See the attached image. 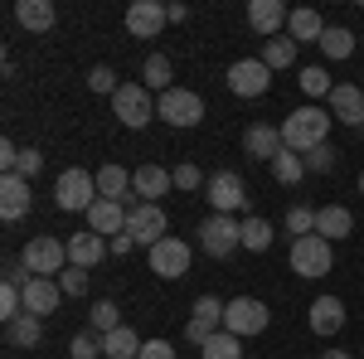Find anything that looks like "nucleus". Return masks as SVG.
<instances>
[{
	"instance_id": "obj_46",
	"label": "nucleus",
	"mask_w": 364,
	"mask_h": 359,
	"mask_svg": "<svg viewBox=\"0 0 364 359\" xmlns=\"http://www.w3.org/2000/svg\"><path fill=\"white\" fill-rule=\"evenodd\" d=\"M15 156H20V146L15 141H0V166H5V175L15 170Z\"/></svg>"
},
{
	"instance_id": "obj_3",
	"label": "nucleus",
	"mask_w": 364,
	"mask_h": 359,
	"mask_svg": "<svg viewBox=\"0 0 364 359\" xmlns=\"http://www.w3.org/2000/svg\"><path fill=\"white\" fill-rule=\"evenodd\" d=\"M20 262H25L29 277H58L63 267H68V243L39 233V238H29L25 248H20Z\"/></svg>"
},
{
	"instance_id": "obj_31",
	"label": "nucleus",
	"mask_w": 364,
	"mask_h": 359,
	"mask_svg": "<svg viewBox=\"0 0 364 359\" xmlns=\"http://www.w3.org/2000/svg\"><path fill=\"white\" fill-rule=\"evenodd\" d=\"M141 83L151 87V92H170V58L151 54L146 63H141Z\"/></svg>"
},
{
	"instance_id": "obj_24",
	"label": "nucleus",
	"mask_w": 364,
	"mask_h": 359,
	"mask_svg": "<svg viewBox=\"0 0 364 359\" xmlns=\"http://www.w3.org/2000/svg\"><path fill=\"white\" fill-rule=\"evenodd\" d=\"M97 194L102 199H122V204H141L136 194H132V170H122V166L97 170Z\"/></svg>"
},
{
	"instance_id": "obj_13",
	"label": "nucleus",
	"mask_w": 364,
	"mask_h": 359,
	"mask_svg": "<svg viewBox=\"0 0 364 359\" xmlns=\"http://www.w3.org/2000/svg\"><path fill=\"white\" fill-rule=\"evenodd\" d=\"M127 214H132V204H122V199H97L83 219H87V233H97V238L112 243L117 233H127Z\"/></svg>"
},
{
	"instance_id": "obj_49",
	"label": "nucleus",
	"mask_w": 364,
	"mask_h": 359,
	"mask_svg": "<svg viewBox=\"0 0 364 359\" xmlns=\"http://www.w3.org/2000/svg\"><path fill=\"white\" fill-rule=\"evenodd\" d=\"M321 359H350V355H345V350H326Z\"/></svg>"
},
{
	"instance_id": "obj_35",
	"label": "nucleus",
	"mask_w": 364,
	"mask_h": 359,
	"mask_svg": "<svg viewBox=\"0 0 364 359\" xmlns=\"http://www.w3.org/2000/svg\"><path fill=\"white\" fill-rule=\"evenodd\" d=\"M243 248L248 252H267L272 248V223L267 219H243Z\"/></svg>"
},
{
	"instance_id": "obj_7",
	"label": "nucleus",
	"mask_w": 364,
	"mask_h": 359,
	"mask_svg": "<svg viewBox=\"0 0 364 359\" xmlns=\"http://www.w3.org/2000/svg\"><path fill=\"white\" fill-rule=\"evenodd\" d=\"M156 117H166L170 127H199L204 122V97L199 92H190V87H170V92H161L156 97Z\"/></svg>"
},
{
	"instance_id": "obj_2",
	"label": "nucleus",
	"mask_w": 364,
	"mask_h": 359,
	"mask_svg": "<svg viewBox=\"0 0 364 359\" xmlns=\"http://www.w3.org/2000/svg\"><path fill=\"white\" fill-rule=\"evenodd\" d=\"M102 194H97V175H87V170H63L54 185V204L63 209V214H87L92 204H97Z\"/></svg>"
},
{
	"instance_id": "obj_22",
	"label": "nucleus",
	"mask_w": 364,
	"mask_h": 359,
	"mask_svg": "<svg viewBox=\"0 0 364 359\" xmlns=\"http://www.w3.org/2000/svg\"><path fill=\"white\" fill-rule=\"evenodd\" d=\"M345 326V301L340 296H316L311 301V331L316 335H340Z\"/></svg>"
},
{
	"instance_id": "obj_1",
	"label": "nucleus",
	"mask_w": 364,
	"mask_h": 359,
	"mask_svg": "<svg viewBox=\"0 0 364 359\" xmlns=\"http://www.w3.org/2000/svg\"><path fill=\"white\" fill-rule=\"evenodd\" d=\"M331 122H336V117H326L321 107H296L287 122H282V146L311 156L316 146H326V141H331Z\"/></svg>"
},
{
	"instance_id": "obj_48",
	"label": "nucleus",
	"mask_w": 364,
	"mask_h": 359,
	"mask_svg": "<svg viewBox=\"0 0 364 359\" xmlns=\"http://www.w3.org/2000/svg\"><path fill=\"white\" fill-rule=\"evenodd\" d=\"M166 20L170 25H185L190 20V5H166Z\"/></svg>"
},
{
	"instance_id": "obj_30",
	"label": "nucleus",
	"mask_w": 364,
	"mask_h": 359,
	"mask_svg": "<svg viewBox=\"0 0 364 359\" xmlns=\"http://www.w3.org/2000/svg\"><path fill=\"white\" fill-rule=\"evenodd\" d=\"M321 54L326 58H350L355 54V34L345 25H326V34H321Z\"/></svg>"
},
{
	"instance_id": "obj_41",
	"label": "nucleus",
	"mask_w": 364,
	"mask_h": 359,
	"mask_svg": "<svg viewBox=\"0 0 364 359\" xmlns=\"http://www.w3.org/2000/svg\"><path fill=\"white\" fill-rule=\"evenodd\" d=\"M39 166H44V156L29 146V151H20V156H15V170H10V175H20V180H34V175H39Z\"/></svg>"
},
{
	"instance_id": "obj_19",
	"label": "nucleus",
	"mask_w": 364,
	"mask_h": 359,
	"mask_svg": "<svg viewBox=\"0 0 364 359\" xmlns=\"http://www.w3.org/2000/svg\"><path fill=\"white\" fill-rule=\"evenodd\" d=\"M316 233H321L326 243L350 238V233H355V214H350L345 204H326V209H316Z\"/></svg>"
},
{
	"instance_id": "obj_29",
	"label": "nucleus",
	"mask_w": 364,
	"mask_h": 359,
	"mask_svg": "<svg viewBox=\"0 0 364 359\" xmlns=\"http://www.w3.org/2000/svg\"><path fill=\"white\" fill-rule=\"evenodd\" d=\"M301 175H306V156L301 151H282L272 161V180L277 185H301Z\"/></svg>"
},
{
	"instance_id": "obj_33",
	"label": "nucleus",
	"mask_w": 364,
	"mask_h": 359,
	"mask_svg": "<svg viewBox=\"0 0 364 359\" xmlns=\"http://www.w3.org/2000/svg\"><path fill=\"white\" fill-rule=\"evenodd\" d=\"M262 63L267 68H291L296 63V39H267L262 44Z\"/></svg>"
},
{
	"instance_id": "obj_39",
	"label": "nucleus",
	"mask_w": 364,
	"mask_h": 359,
	"mask_svg": "<svg viewBox=\"0 0 364 359\" xmlns=\"http://www.w3.org/2000/svg\"><path fill=\"white\" fill-rule=\"evenodd\" d=\"M170 175H175V190H199V185H209V180H204V175H199V166H190V161H180V166L170 170Z\"/></svg>"
},
{
	"instance_id": "obj_4",
	"label": "nucleus",
	"mask_w": 364,
	"mask_h": 359,
	"mask_svg": "<svg viewBox=\"0 0 364 359\" xmlns=\"http://www.w3.org/2000/svg\"><path fill=\"white\" fill-rule=\"evenodd\" d=\"M199 248L209 252V257H233V252L243 248V223L233 219V214H209V219L199 223Z\"/></svg>"
},
{
	"instance_id": "obj_45",
	"label": "nucleus",
	"mask_w": 364,
	"mask_h": 359,
	"mask_svg": "<svg viewBox=\"0 0 364 359\" xmlns=\"http://www.w3.org/2000/svg\"><path fill=\"white\" fill-rule=\"evenodd\" d=\"M136 359H175V345L170 340H146Z\"/></svg>"
},
{
	"instance_id": "obj_17",
	"label": "nucleus",
	"mask_w": 364,
	"mask_h": 359,
	"mask_svg": "<svg viewBox=\"0 0 364 359\" xmlns=\"http://www.w3.org/2000/svg\"><path fill=\"white\" fill-rule=\"evenodd\" d=\"M29 204H34V194H29V180H20V175H5V180H0V219H5V223L25 219Z\"/></svg>"
},
{
	"instance_id": "obj_16",
	"label": "nucleus",
	"mask_w": 364,
	"mask_h": 359,
	"mask_svg": "<svg viewBox=\"0 0 364 359\" xmlns=\"http://www.w3.org/2000/svg\"><path fill=\"white\" fill-rule=\"evenodd\" d=\"M243 151H248L252 161H267V166H272L282 151H287V146H282V127H267V122L248 127V132H243Z\"/></svg>"
},
{
	"instance_id": "obj_6",
	"label": "nucleus",
	"mask_w": 364,
	"mask_h": 359,
	"mask_svg": "<svg viewBox=\"0 0 364 359\" xmlns=\"http://www.w3.org/2000/svg\"><path fill=\"white\" fill-rule=\"evenodd\" d=\"M267 321H272V311L257 301V296H233V301L224 306V331L238 335V340L262 335V331H267Z\"/></svg>"
},
{
	"instance_id": "obj_20",
	"label": "nucleus",
	"mask_w": 364,
	"mask_h": 359,
	"mask_svg": "<svg viewBox=\"0 0 364 359\" xmlns=\"http://www.w3.org/2000/svg\"><path fill=\"white\" fill-rule=\"evenodd\" d=\"M102 257H107V238H97V233H73V238H68V262H73V267L92 272Z\"/></svg>"
},
{
	"instance_id": "obj_51",
	"label": "nucleus",
	"mask_w": 364,
	"mask_h": 359,
	"mask_svg": "<svg viewBox=\"0 0 364 359\" xmlns=\"http://www.w3.org/2000/svg\"><path fill=\"white\" fill-rule=\"evenodd\" d=\"M360 44H364V39H360Z\"/></svg>"
},
{
	"instance_id": "obj_15",
	"label": "nucleus",
	"mask_w": 364,
	"mask_h": 359,
	"mask_svg": "<svg viewBox=\"0 0 364 359\" xmlns=\"http://www.w3.org/2000/svg\"><path fill=\"white\" fill-rule=\"evenodd\" d=\"M58 301H63V286H58V277H29L25 282V311L29 316H49V311H58Z\"/></svg>"
},
{
	"instance_id": "obj_36",
	"label": "nucleus",
	"mask_w": 364,
	"mask_h": 359,
	"mask_svg": "<svg viewBox=\"0 0 364 359\" xmlns=\"http://www.w3.org/2000/svg\"><path fill=\"white\" fill-rule=\"evenodd\" d=\"M296 83H301L306 97H331V92H336V83H331V73H326V68H301V78H296Z\"/></svg>"
},
{
	"instance_id": "obj_11",
	"label": "nucleus",
	"mask_w": 364,
	"mask_h": 359,
	"mask_svg": "<svg viewBox=\"0 0 364 359\" xmlns=\"http://www.w3.org/2000/svg\"><path fill=\"white\" fill-rule=\"evenodd\" d=\"M146 262H151V272H156V277L175 282V277L190 272V243H185V238H161L156 248L146 252Z\"/></svg>"
},
{
	"instance_id": "obj_14",
	"label": "nucleus",
	"mask_w": 364,
	"mask_h": 359,
	"mask_svg": "<svg viewBox=\"0 0 364 359\" xmlns=\"http://www.w3.org/2000/svg\"><path fill=\"white\" fill-rule=\"evenodd\" d=\"M166 25L170 20H166V5H161V0H136V5L127 10V34H132V39H156Z\"/></svg>"
},
{
	"instance_id": "obj_18",
	"label": "nucleus",
	"mask_w": 364,
	"mask_h": 359,
	"mask_svg": "<svg viewBox=\"0 0 364 359\" xmlns=\"http://www.w3.org/2000/svg\"><path fill=\"white\" fill-rule=\"evenodd\" d=\"M170 185H175V175H170L166 166H141V170H132V194H136L141 204H156Z\"/></svg>"
},
{
	"instance_id": "obj_40",
	"label": "nucleus",
	"mask_w": 364,
	"mask_h": 359,
	"mask_svg": "<svg viewBox=\"0 0 364 359\" xmlns=\"http://www.w3.org/2000/svg\"><path fill=\"white\" fill-rule=\"evenodd\" d=\"M219 331H224V326H214V321H204V316H190V321H185V340H190V345H204L209 335H219Z\"/></svg>"
},
{
	"instance_id": "obj_42",
	"label": "nucleus",
	"mask_w": 364,
	"mask_h": 359,
	"mask_svg": "<svg viewBox=\"0 0 364 359\" xmlns=\"http://www.w3.org/2000/svg\"><path fill=\"white\" fill-rule=\"evenodd\" d=\"M87 87H92V92H112V97H117V87H122V83H117V73L107 68V63H97V68L87 73Z\"/></svg>"
},
{
	"instance_id": "obj_25",
	"label": "nucleus",
	"mask_w": 364,
	"mask_h": 359,
	"mask_svg": "<svg viewBox=\"0 0 364 359\" xmlns=\"http://www.w3.org/2000/svg\"><path fill=\"white\" fill-rule=\"evenodd\" d=\"M15 20L25 29H34V34H44V29H54L58 10H54V0H20L15 5Z\"/></svg>"
},
{
	"instance_id": "obj_9",
	"label": "nucleus",
	"mask_w": 364,
	"mask_h": 359,
	"mask_svg": "<svg viewBox=\"0 0 364 359\" xmlns=\"http://www.w3.org/2000/svg\"><path fill=\"white\" fill-rule=\"evenodd\" d=\"M228 92L233 97H262L267 87H272V68L262 63V58H238L233 68H228Z\"/></svg>"
},
{
	"instance_id": "obj_44",
	"label": "nucleus",
	"mask_w": 364,
	"mask_h": 359,
	"mask_svg": "<svg viewBox=\"0 0 364 359\" xmlns=\"http://www.w3.org/2000/svg\"><path fill=\"white\" fill-rule=\"evenodd\" d=\"M306 170H336V146L326 141V146H316L306 156Z\"/></svg>"
},
{
	"instance_id": "obj_28",
	"label": "nucleus",
	"mask_w": 364,
	"mask_h": 359,
	"mask_svg": "<svg viewBox=\"0 0 364 359\" xmlns=\"http://www.w3.org/2000/svg\"><path fill=\"white\" fill-rule=\"evenodd\" d=\"M5 340H10L15 350H29V345H39V340H44V321L25 311L20 321H10V326H5Z\"/></svg>"
},
{
	"instance_id": "obj_23",
	"label": "nucleus",
	"mask_w": 364,
	"mask_h": 359,
	"mask_svg": "<svg viewBox=\"0 0 364 359\" xmlns=\"http://www.w3.org/2000/svg\"><path fill=\"white\" fill-rule=\"evenodd\" d=\"M287 20H291V10H287L282 0H252L248 5V25L257 29V34H277Z\"/></svg>"
},
{
	"instance_id": "obj_21",
	"label": "nucleus",
	"mask_w": 364,
	"mask_h": 359,
	"mask_svg": "<svg viewBox=\"0 0 364 359\" xmlns=\"http://www.w3.org/2000/svg\"><path fill=\"white\" fill-rule=\"evenodd\" d=\"M331 112H336L345 127H364V92L355 83H336V92H331Z\"/></svg>"
},
{
	"instance_id": "obj_43",
	"label": "nucleus",
	"mask_w": 364,
	"mask_h": 359,
	"mask_svg": "<svg viewBox=\"0 0 364 359\" xmlns=\"http://www.w3.org/2000/svg\"><path fill=\"white\" fill-rule=\"evenodd\" d=\"M58 286H63V296H83L87 291V272L83 267H68V272H58Z\"/></svg>"
},
{
	"instance_id": "obj_38",
	"label": "nucleus",
	"mask_w": 364,
	"mask_h": 359,
	"mask_svg": "<svg viewBox=\"0 0 364 359\" xmlns=\"http://www.w3.org/2000/svg\"><path fill=\"white\" fill-rule=\"evenodd\" d=\"M68 355H73V359H97V355H102V335H92V331L73 335V345H68Z\"/></svg>"
},
{
	"instance_id": "obj_27",
	"label": "nucleus",
	"mask_w": 364,
	"mask_h": 359,
	"mask_svg": "<svg viewBox=\"0 0 364 359\" xmlns=\"http://www.w3.org/2000/svg\"><path fill=\"white\" fill-rule=\"evenodd\" d=\"M287 34H291L296 44H321L326 25H321V15H316V10H291V20H287Z\"/></svg>"
},
{
	"instance_id": "obj_10",
	"label": "nucleus",
	"mask_w": 364,
	"mask_h": 359,
	"mask_svg": "<svg viewBox=\"0 0 364 359\" xmlns=\"http://www.w3.org/2000/svg\"><path fill=\"white\" fill-rule=\"evenodd\" d=\"M291 272L296 277H326L331 272V243H326L321 233L291 238Z\"/></svg>"
},
{
	"instance_id": "obj_32",
	"label": "nucleus",
	"mask_w": 364,
	"mask_h": 359,
	"mask_svg": "<svg viewBox=\"0 0 364 359\" xmlns=\"http://www.w3.org/2000/svg\"><path fill=\"white\" fill-rule=\"evenodd\" d=\"M199 350H204V359H243V340L228 335V331H219V335H209Z\"/></svg>"
},
{
	"instance_id": "obj_34",
	"label": "nucleus",
	"mask_w": 364,
	"mask_h": 359,
	"mask_svg": "<svg viewBox=\"0 0 364 359\" xmlns=\"http://www.w3.org/2000/svg\"><path fill=\"white\" fill-rule=\"evenodd\" d=\"M117 326H122V316H117V301H97L92 311H87V331H92V335H112Z\"/></svg>"
},
{
	"instance_id": "obj_26",
	"label": "nucleus",
	"mask_w": 364,
	"mask_h": 359,
	"mask_svg": "<svg viewBox=\"0 0 364 359\" xmlns=\"http://www.w3.org/2000/svg\"><path fill=\"white\" fill-rule=\"evenodd\" d=\"M141 345H146V340H141L132 326H117L112 335H102V355H107V359H136Z\"/></svg>"
},
{
	"instance_id": "obj_37",
	"label": "nucleus",
	"mask_w": 364,
	"mask_h": 359,
	"mask_svg": "<svg viewBox=\"0 0 364 359\" xmlns=\"http://www.w3.org/2000/svg\"><path fill=\"white\" fill-rule=\"evenodd\" d=\"M287 228H291L296 238H311V233H316V209H306V204H291V209H287Z\"/></svg>"
},
{
	"instance_id": "obj_5",
	"label": "nucleus",
	"mask_w": 364,
	"mask_h": 359,
	"mask_svg": "<svg viewBox=\"0 0 364 359\" xmlns=\"http://www.w3.org/2000/svg\"><path fill=\"white\" fill-rule=\"evenodd\" d=\"M112 112L122 127H132V132H141L151 117H156V97H151V87L146 83H122L112 97Z\"/></svg>"
},
{
	"instance_id": "obj_12",
	"label": "nucleus",
	"mask_w": 364,
	"mask_h": 359,
	"mask_svg": "<svg viewBox=\"0 0 364 359\" xmlns=\"http://www.w3.org/2000/svg\"><path fill=\"white\" fill-rule=\"evenodd\" d=\"M204 199L214 204V214H238V209L248 204V190H243V180H238L233 170H219V175H209Z\"/></svg>"
},
{
	"instance_id": "obj_50",
	"label": "nucleus",
	"mask_w": 364,
	"mask_h": 359,
	"mask_svg": "<svg viewBox=\"0 0 364 359\" xmlns=\"http://www.w3.org/2000/svg\"><path fill=\"white\" fill-rule=\"evenodd\" d=\"M360 194H364V175H360Z\"/></svg>"
},
{
	"instance_id": "obj_47",
	"label": "nucleus",
	"mask_w": 364,
	"mask_h": 359,
	"mask_svg": "<svg viewBox=\"0 0 364 359\" xmlns=\"http://www.w3.org/2000/svg\"><path fill=\"white\" fill-rule=\"evenodd\" d=\"M136 248V238H132V233H117L112 243H107V252H117V257H122V252H132Z\"/></svg>"
},
{
	"instance_id": "obj_8",
	"label": "nucleus",
	"mask_w": 364,
	"mask_h": 359,
	"mask_svg": "<svg viewBox=\"0 0 364 359\" xmlns=\"http://www.w3.org/2000/svg\"><path fill=\"white\" fill-rule=\"evenodd\" d=\"M166 228H170V219H166V209H161V204H132V214H127V233H132L146 252L156 248L161 238H170Z\"/></svg>"
}]
</instances>
